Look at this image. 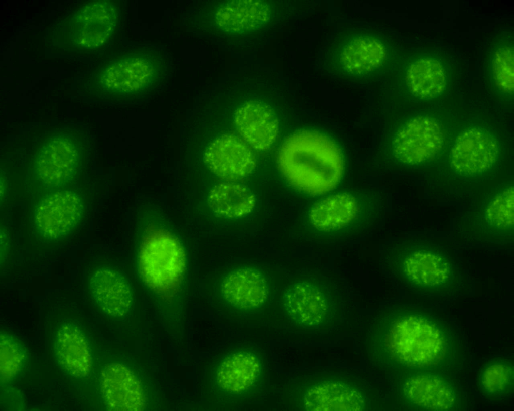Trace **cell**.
Instances as JSON below:
<instances>
[{
	"label": "cell",
	"mask_w": 514,
	"mask_h": 411,
	"mask_svg": "<svg viewBox=\"0 0 514 411\" xmlns=\"http://www.w3.org/2000/svg\"><path fill=\"white\" fill-rule=\"evenodd\" d=\"M208 206L217 218L236 220L245 217L253 210L255 198L246 186L234 183H222L210 191Z\"/></svg>",
	"instance_id": "27"
},
{
	"label": "cell",
	"mask_w": 514,
	"mask_h": 411,
	"mask_svg": "<svg viewBox=\"0 0 514 411\" xmlns=\"http://www.w3.org/2000/svg\"><path fill=\"white\" fill-rule=\"evenodd\" d=\"M26 353L20 342L8 334L1 336V376L9 378L20 369L25 361Z\"/></svg>",
	"instance_id": "29"
},
{
	"label": "cell",
	"mask_w": 514,
	"mask_h": 411,
	"mask_svg": "<svg viewBox=\"0 0 514 411\" xmlns=\"http://www.w3.org/2000/svg\"><path fill=\"white\" fill-rule=\"evenodd\" d=\"M264 375L261 356L252 349L242 347L223 355L215 366L213 382L223 399L238 401L257 391Z\"/></svg>",
	"instance_id": "14"
},
{
	"label": "cell",
	"mask_w": 514,
	"mask_h": 411,
	"mask_svg": "<svg viewBox=\"0 0 514 411\" xmlns=\"http://www.w3.org/2000/svg\"><path fill=\"white\" fill-rule=\"evenodd\" d=\"M85 214L84 201L80 194L71 190L49 192L33 207L29 220L32 235L47 246L57 247L78 230Z\"/></svg>",
	"instance_id": "10"
},
{
	"label": "cell",
	"mask_w": 514,
	"mask_h": 411,
	"mask_svg": "<svg viewBox=\"0 0 514 411\" xmlns=\"http://www.w3.org/2000/svg\"><path fill=\"white\" fill-rule=\"evenodd\" d=\"M204 160L215 174L229 180L247 176L256 166L254 155L248 146L230 133L216 139L206 150Z\"/></svg>",
	"instance_id": "20"
},
{
	"label": "cell",
	"mask_w": 514,
	"mask_h": 411,
	"mask_svg": "<svg viewBox=\"0 0 514 411\" xmlns=\"http://www.w3.org/2000/svg\"><path fill=\"white\" fill-rule=\"evenodd\" d=\"M502 158V145L497 134L481 124L468 126L457 137L450 162L462 179L479 181L491 176Z\"/></svg>",
	"instance_id": "12"
},
{
	"label": "cell",
	"mask_w": 514,
	"mask_h": 411,
	"mask_svg": "<svg viewBox=\"0 0 514 411\" xmlns=\"http://www.w3.org/2000/svg\"><path fill=\"white\" fill-rule=\"evenodd\" d=\"M448 133L442 117L432 112H420L402 120L392 134L390 149L401 164L421 167L440 156Z\"/></svg>",
	"instance_id": "8"
},
{
	"label": "cell",
	"mask_w": 514,
	"mask_h": 411,
	"mask_svg": "<svg viewBox=\"0 0 514 411\" xmlns=\"http://www.w3.org/2000/svg\"><path fill=\"white\" fill-rule=\"evenodd\" d=\"M85 290L92 305L113 318L125 316L133 304L130 282L121 272L110 265L92 267L86 275Z\"/></svg>",
	"instance_id": "16"
},
{
	"label": "cell",
	"mask_w": 514,
	"mask_h": 411,
	"mask_svg": "<svg viewBox=\"0 0 514 411\" xmlns=\"http://www.w3.org/2000/svg\"><path fill=\"white\" fill-rule=\"evenodd\" d=\"M102 391L109 410H139L145 397L136 376L122 365L113 363L102 373Z\"/></svg>",
	"instance_id": "24"
},
{
	"label": "cell",
	"mask_w": 514,
	"mask_h": 411,
	"mask_svg": "<svg viewBox=\"0 0 514 411\" xmlns=\"http://www.w3.org/2000/svg\"><path fill=\"white\" fill-rule=\"evenodd\" d=\"M377 207L349 193L329 195L314 203L308 211L305 227L314 240L333 243L357 238L379 222Z\"/></svg>",
	"instance_id": "6"
},
{
	"label": "cell",
	"mask_w": 514,
	"mask_h": 411,
	"mask_svg": "<svg viewBox=\"0 0 514 411\" xmlns=\"http://www.w3.org/2000/svg\"><path fill=\"white\" fill-rule=\"evenodd\" d=\"M383 319L375 342L396 366L439 372L458 365L460 345L440 318L422 308L406 305L390 310Z\"/></svg>",
	"instance_id": "1"
},
{
	"label": "cell",
	"mask_w": 514,
	"mask_h": 411,
	"mask_svg": "<svg viewBox=\"0 0 514 411\" xmlns=\"http://www.w3.org/2000/svg\"><path fill=\"white\" fill-rule=\"evenodd\" d=\"M54 352L60 365L75 376L88 374L91 366L88 341L80 328L72 322L61 325L54 338Z\"/></svg>",
	"instance_id": "25"
},
{
	"label": "cell",
	"mask_w": 514,
	"mask_h": 411,
	"mask_svg": "<svg viewBox=\"0 0 514 411\" xmlns=\"http://www.w3.org/2000/svg\"><path fill=\"white\" fill-rule=\"evenodd\" d=\"M265 1H228L213 5L206 18L213 29L221 32L244 34L268 24L273 10Z\"/></svg>",
	"instance_id": "19"
},
{
	"label": "cell",
	"mask_w": 514,
	"mask_h": 411,
	"mask_svg": "<svg viewBox=\"0 0 514 411\" xmlns=\"http://www.w3.org/2000/svg\"><path fill=\"white\" fill-rule=\"evenodd\" d=\"M277 162L291 184L314 195L333 189L343 172V159L338 146L315 131L302 130L287 138L279 149Z\"/></svg>",
	"instance_id": "2"
},
{
	"label": "cell",
	"mask_w": 514,
	"mask_h": 411,
	"mask_svg": "<svg viewBox=\"0 0 514 411\" xmlns=\"http://www.w3.org/2000/svg\"><path fill=\"white\" fill-rule=\"evenodd\" d=\"M119 15L117 2H92L81 9L74 18L72 38L79 45L100 46L107 42L115 33Z\"/></svg>",
	"instance_id": "21"
},
{
	"label": "cell",
	"mask_w": 514,
	"mask_h": 411,
	"mask_svg": "<svg viewBox=\"0 0 514 411\" xmlns=\"http://www.w3.org/2000/svg\"><path fill=\"white\" fill-rule=\"evenodd\" d=\"M452 82V63L445 54L437 51L411 55L404 61L397 76L401 94L415 102L442 99L450 92Z\"/></svg>",
	"instance_id": "11"
},
{
	"label": "cell",
	"mask_w": 514,
	"mask_h": 411,
	"mask_svg": "<svg viewBox=\"0 0 514 411\" xmlns=\"http://www.w3.org/2000/svg\"><path fill=\"white\" fill-rule=\"evenodd\" d=\"M513 181H507L494 188L484 199L472 223L475 234L492 242H510L513 236Z\"/></svg>",
	"instance_id": "17"
},
{
	"label": "cell",
	"mask_w": 514,
	"mask_h": 411,
	"mask_svg": "<svg viewBox=\"0 0 514 411\" xmlns=\"http://www.w3.org/2000/svg\"><path fill=\"white\" fill-rule=\"evenodd\" d=\"M167 62L158 50L134 49L109 61L102 69L100 85L118 98H135L157 89L165 79Z\"/></svg>",
	"instance_id": "7"
},
{
	"label": "cell",
	"mask_w": 514,
	"mask_h": 411,
	"mask_svg": "<svg viewBox=\"0 0 514 411\" xmlns=\"http://www.w3.org/2000/svg\"><path fill=\"white\" fill-rule=\"evenodd\" d=\"M81 141L72 131L63 130L48 136L41 144L34 162L39 180L51 187L68 185L79 173L83 156Z\"/></svg>",
	"instance_id": "13"
},
{
	"label": "cell",
	"mask_w": 514,
	"mask_h": 411,
	"mask_svg": "<svg viewBox=\"0 0 514 411\" xmlns=\"http://www.w3.org/2000/svg\"><path fill=\"white\" fill-rule=\"evenodd\" d=\"M139 226L135 253L141 283L162 299L179 295L184 290L187 267L179 236L166 220H147Z\"/></svg>",
	"instance_id": "3"
},
{
	"label": "cell",
	"mask_w": 514,
	"mask_h": 411,
	"mask_svg": "<svg viewBox=\"0 0 514 411\" xmlns=\"http://www.w3.org/2000/svg\"><path fill=\"white\" fill-rule=\"evenodd\" d=\"M302 403L307 410H359L364 406L358 390L335 381L309 386L303 393Z\"/></svg>",
	"instance_id": "26"
},
{
	"label": "cell",
	"mask_w": 514,
	"mask_h": 411,
	"mask_svg": "<svg viewBox=\"0 0 514 411\" xmlns=\"http://www.w3.org/2000/svg\"><path fill=\"white\" fill-rule=\"evenodd\" d=\"M270 286L265 274L260 269L241 266L228 272L220 285L224 302L234 309L243 312L258 310L267 302Z\"/></svg>",
	"instance_id": "18"
},
{
	"label": "cell",
	"mask_w": 514,
	"mask_h": 411,
	"mask_svg": "<svg viewBox=\"0 0 514 411\" xmlns=\"http://www.w3.org/2000/svg\"><path fill=\"white\" fill-rule=\"evenodd\" d=\"M477 384L481 393L488 398L499 399L509 395L513 391V362L504 358L489 360L480 369Z\"/></svg>",
	"instance_id": "28"
},
{
	"label": "cell",
	"mask_w": 514,
	"mask_h": 411,
	"mask_svg": "<svg viewBox=\"0 0 514 411\" xmlns=\"http://www.w3.org/2000/svg\"><path fill=\"white\" fill-rule=\"evenodd\" d=\"M234 123L242 139L258 150L270 147L279 130L274 111L269 106L254 101L248 102L236 110Z\"/></svg>",
	"instance_id": "23"
},
{
	"label": "cell",
	"mask_w": 514,
	"mask_h": 411,
	"mask_svg": "<svg viewBox=\"0 0 514 411\" xmlns=\"http://www.w3.org/2000/svg\"><path fill=\"white\" fill-rule=\"evenodd\" d=\"M403 390L407 402L415 409L456 410L461 406L457 388L439 371L411 370L405 378Z\"/></svg>",
	"instance_id": "15"
},
{
	"label": "cell",
	"mask_w": 514,
	"mask_h": 411,
	"mask_svg": "<svg viewBox=\"0 0 514 411\" xmlns=\"http://www.w3.org/2000/svg\"><path fill=\"white\" fill-rule=\"evenodd\" d=\"M484 78L487 90L497 100L505 102L513 99L514 38L503 32L491 43L486 54Z\"/></svg>",
	"instance_id": "22"
},
{
	"label": "cell",
	"mask_w": 514,
	"mask_h": 411,
	"mask_svg": "<svg viewBox=\"0 0 514 411\" xmlns=\"http://www.w3.org/2000/svg\"><path fill=\"white\" fill-rule=\"evenodd\" d=\"M394 41L383 33L368 29L340 32L328 48L329 72L345 80L367 82L393 72L399 61Z\"/></svg>",
	"instance_id": "5"
},
{
	"label": "cell",
	"mask_w": 514,
	"mask_h": 411,
	"mask_svg": "<svg viewBox=\"0 0 514 411\" xmlns=\"http://www.w3.org/2000/svg\"><path fill=\"white\" fill-rule=\"evenodd\" d=\"M281 305L295 326L322 329L331 325L338 313L339 297L333 283L322 275L296 281L283 292Z\"/></svg>",
	"instance_id": "9"
},
{
	"label": "cell",
	"mask_w": 514,
	"mask_h": 411,
	"mask_svg": "<svg viewBox=\"0 0 514 411\" xmlns=\"http://www.w3.org/2000/svg\"><path fill=\"white\" fill-rule=\"evenodd\" d=\"M384 263L400 283L421 295H449L461 284V273L453 257L444 247L428 240L396 244L387 251Z\"/></svg>",
	"instance_id": "4"
}]
</instances>
